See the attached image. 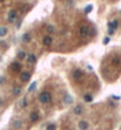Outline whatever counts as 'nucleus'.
Segmentation results:
<instances>
[{"label":"nucleus","instance_id":"obj_1","mask_svg":"<svg viewBox=\"0 0 121 130\" xmlns=\"http://www.w3.org/2000/svg\"><path fill=\"white\" fill-rule=\"evenodd\" d=\"M39 101H40L42 104H47L52 101V95H51V93L47 92V90H45V92H41V94L39 95Z\"/></svg>","mask_w":121,"mask_h":130},{"label":"nucleus","instance_id":"obj_2","mask_svg":"<svg viewBox=\"0 0 121 130\" xmlns=\"http://www.w3.org/2000/svg\"><path fill=\"white\" fill-rule=\"evenodd\" d=\"M79 34L82 39H87L89 35H91V31H89V28L87 26H81L79 28Z\"/></svg>","mask_w":121,"mask_h":130},{"label":"nucleus","instance_id":"obj_3","mask_svg":"<svg viewBox=\"0 0 121 130\" xmlns=\"http://www.w3.org/2000/svg\"><path fill=\"white\" fill-rule=\"evenodd\" d=\"M18 19V13L17 11H10V13H8V15H7V20H8V22H11V24H14L15 21H17Z\"/></svg>","mask_w":121,"mask_h":130},{"label":"nucleus","instance_id":"obj_4","mask_svg":"<svg viewBox=\"0 0 121 130\" xmlns=\"http://www.w3.org/2000/svg\"><path fill=\"white\" fill-rule=\"evenodd\" d=\"M11 124H12V127H13L14 129H21V128H22V121H21L20 118H18V117L13 118L12 122H11Z\"/></svg>","mask_w":121,"mask_h":130},{"label":"nucleus","instance_id":"obj_5","mask_svg":"<svg viewBox=\"0 0 121 130\" xmlns=\"http://www.w3.org/2000/svg\"><path fill=\"white\" fill-rule=\"evenodd\" d=\"M52 42H53V39H52V36H51V35H45L44 38H42V45H44V46H46V47L51 46V45H52Z\"/></svg>","mask_w":121,"mask_h":130},{"label":"nucleus","instance_id":"obj_6","mask_svg":"<svg viewBox=\"0 0 121 130\" xmlns=\"http://www.w3.org/2000/svg\"><path fill=\"white\" fill-rule=\"evenodd\" d=\"M31 79V73L30 72H27V70H25V72L21 73V75H20V80L22 81V82H27L28 80Z\"/></svg>","mask_w":121,"mask_h":130},{"label":"nucleus","instance_id":"obj_7","mask_svg":"<svg viewBox=\"0 0 121 130\" xmlns=\"http://www.w3.org/2000/svg\"><path fill=\"white\" fill-rule=\"evenodd\" d=\"M78 127H79V129H80V130H87L88 127H89V124H88L87 121L81 120V121H79V123H78Z\"/></svg>","mask_w":121,"mask_h":130},{"label":"nucleus","instance_id":"obj_8","mask_svg":"<svg viewBox=\"0 0 121 130\" xmlns=\"http://www.w3.org/2000/svg\"><path fill=\"white\" fill-rule=\"evenodd\" d=\"M39 118H40V115H39L37 111H32V113L30 114V120L32 121V122H37V121H39Z\"/></svg>","mask_w":121,"mask_h":130},{"label":"nucleus","instance_id":"obj_9","mask_svg":"<svg viewBox=\"0 0 121 130\" xmlns=\"http://www.w3.org/2000/svg\"><path fill=\"white\" fill-rule=\"evenodd\" d=\"M81 77H82V72H81L80 69H75V70L73 72V79L79 81Z\"/></svg>","mask_w":121,"mask_h":130},{"label":"nucleus","instance_id":"obj_10","mask_svg":"<svg viewBox=\"0 0 121 130\" xmlns=\"http://www.w3.org/2000/svg\"><path fill=\"white\" fill-rule=\"evenodd\" d=\"M118 27H119L118 20H113V21H111V22H108V28H111V29H113V31H115Z\"/></svg>","mask_w":121,"mask_h":130},{"label":"nucleus","instance_id":"obj_11","mask_svg":"<svg viewBox=\"0 0 121 130\" xmlns=\"http://www.w3.org/2000/svg\"><path fill=\"white\" fill-rule=\"evenodd\" d=\"M21 40H22V42L28 44V42H31V40H32V36H31L30 33H24L22 36H21Z\"/></svg>","mask_w":121,"mask_h":130},{"label":"nucleus","instance_id":"obj_12","mask_svg":"<svg viewBox=\"0 0 121 130\" xmlns=\"http://www.w3.org/2000/svg\"><path fill=\"white\" fill-rule=\"evenodd\" d=\"M27 61H28V63H30V65H34V63L37 62V56H35L34 54L27 55Z\"/></svg>","mask_w":121,"mask_h":130},{"label":"nucleus","instance_id":"obj_13","mask_svg":"<svg viewBox=\"0 0 121 130\" xmlns=\"http://www.w3.org/2000/svg\"><path fill=\"white\" fill-rule=\"evenodd\" d=\"M62 102H64L65 104H71V103L73 102V99H72V96H71V95L66 94V95L64 96V99H62Z\"/></svg>","mask_w":121,"mask_h":130},{"label":"nucleus","instance_id":"obj_14","mask_svg":"<svg viewBox=\"0 0 121 130\" xmlns=\"http://www.w3.org/2000/svg\"><path fill=\"white\" fill-rule=\"evenodd\" d=\"M73 113L79 116V115H81V114L84 113V109H82V107L81 106H77L75 108H73Z\"/></svg>","mask_w":121,"mask_h":130},{"label":"nucleus","instance_id":"obj_15","mask_svg":"<svg viewBox=\"0 0 121 130\" xmlns=\"http://www.w3.org/2000/svg\"><path fill=\"white\" fill-rule=\"evenodd\" d=\"M7 33H8V29H7V27H4V26H1V27H0V38L6 36Z\"/></svg>","mask_w":121,"mask_h":130},{"label":"nucleus","instance_id":"obj_16","mask_svg":"<svg viewBox=\"0 0 121 130\" xmlns=\"http://www.w3.org/2000/svg\"><path fill=\"white\" fill-rule=\"evenodd\" d=\"M18 59H19V60H25V59H27V53L25 51H20L18 53Z\"/></svg>","mask_w":121,"mask_h":130},{"label":"nucleus","instance_id":"obj_17","mask_svg":"<svg viewBox=\"0 0 121 130\" xmlns=\"http://www.w3.org/2000/svg\"><path fill=\"white\" fill-rule=\"evenodd\" d=\"M27 103H28V101H27V97H24V99H21L20 103H19V108H25V107L27 106Z\"/></svg>","mask_w":121,"mask_h":130},{"label":"nucleus","instance_id":"obj_18","mask_svg":"<svg viewBox=\"0 0 121 130\" xmlns=\"http://www.w3.org/2000/svg\"><path fill=\"white\" fill-rule=\"evenodd\" d=\"M112 65L114 66V67H118V66L120 65V59H119L118 56H114V58L112 59Z\"/></svg>","mask_w":121,"mask_h":130},{"label":"nucleus","instance_id":"obj_19","mask_svg":"<svg viewBox=\"0 0 121 130\" xmlns=\"http://www.w3.org/2000/svg\"><path fill=\"white\" fill-rule=\"evenodd\" d=\"M46 33H48V35L52 34V33H54L53 25H47V26H46Z\"/></svg>","mask_w":121,"mask_h":130},{"label":"nucleus","instance_id":"obj_20","mask_svg":"<svg viewBox=\"0 0 121 130\" xmlns=\"http://www.w3.org/2000/svg\"><path fill=\"white\" fill-rule=\"evenodd\" d=\"M21 93V88H19V87H15V88L13 89V95L15 96H19Z\"/></svg>","mask_w":121,"mask_h":130},{"label":"nucleus","instance_id":"obj_21","mask_svg":"<svg viewBox=\"0 0 121 130\" xmlns=\"http://www.w3.org/2000/svg\"><path fill=\"white\" fill-rule=\"evenodd\" d=\"M12 69H14V70H18V69H20V63L19 62H14V63H12Z\"/></svg>","mask_w":121,"mask_h":130},{"label":"nucleus","instance_id":"obj_22","mask_svg":"<svg viewBox=\"0 0 121 130\" xmlns=\"http://www.w3.org/2000/svg\"><path fill=\"white\" fill-rule=\"evenodd\" d=\"M35 88H37V82H33L32 84L30 86V88H28V92L32 93L33 90H35Z\"/></svg>","mask_w":121,"mask_h":130},{"label":"nucleus","instance_id":"obj_23","mask_svg":"<svg viewBox=\"0 0 121 130\" xmlns=\"http://www.w3.org/2000/svg\"><path fill=\"white\" fill-rule=\"evenodd\" d=\"M92 100H93L92 95H86V96H85V102H91Z\"/></svg>","mask_w":121,"mask_h":130},{"label":"nucleus","instance_id":"obj_24","mask_svg":"<svg viewBox=\"0 0 121 130\" xmlns=\"http://www.w3.org/2000/svg\"><path fill=\"white\" fill-rule=\"evenodd\" d=\"M46 130H55V124H48Z\"/></svg>","mask_w":121,"mask_h":130},{"label":"nucleus","instance_id":"obj_25","mask_svg":"<svg viewBox=\"0 0 121 130\" xmlns=\"http://www.w3.org/2000/svg\"><path fill=\"white\" fill-rule=\"evenodd\" d=\"M109 41H111V39H109V38H105V39H104V44H105V45H107Z\"/></svg>","mask_w":121,"mask_h":130},{"label":"nucleus","instance_id":"obj_26","mask_svg":"<svg viewBox=\"0 0 121 130\" xmlns=\"http://www.w3.org/2000/svg\"><path fill=\"white\" fill-rule=\"evenodd\" d=\"M89 11H92V6H87V7H86V10H85V12H86V13H88Z\"/></svg>","mask_w":121,"mask_h":130},{"label":"nucleus","instance_id":"obj_27","mask_svg":"<svg viewBox=\"0 0 121 130\" xmlns=\"http://www.w3.org/2000/svg\"><path fill=\"white\" fill-rule=\"evenodd\" d=\"M108 33H109V35H113V34H114V31L111 29V28H108Z\"/></svg>","mask_w":121,"mask_h":130},{"label":"nucleus","instance_id":"obj_28","mask_svg":"<svg viewBox=\"0 0 121 130\" xmlns=\"http://www.w3.org/2000/svg\"><path fill=\"white\" fill-rule=\"evenodd\" d=\"M3 104H4V101H3V99L0 97V107H3Z\"/></svg>","mask_w":121,"mask_h":130},{"label":"nucleus","instance_id":"obj_29","mask_svg":"<svg viewBox=\"0 0 121 130\" xmlns=\"http://www.w3.org/2000/svg\"><path fill=\"white\" fill-rule=\"evenodd\" d=\"M0 83H4V77H0Z\"/></svg>","mask_w":121,"mask_h":130},{"label":"nucleus","instance_id":"obj_30","mask_svg":"<svg viewBox=\"0 0 121 130\" xmlns=\"http://www.w3.org/2000/svg\"><path fill=\"white\" fill-rule=\"evenodd\" d=\"M0 1H5V0H0Z\"/></svg>","mask_w":121,"mask_h":130}]
</instances>
